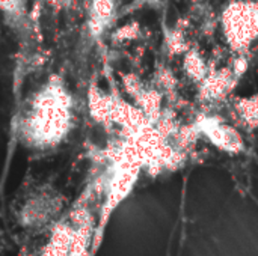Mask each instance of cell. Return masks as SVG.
<instances>
[{"instance_id":"obj_5","label":"cell","mask_w":258,"mask_h":256,"mask_svg":"<svg viewBox=\"0 0 258 256\" xmlns=\"http://www.w3.org/2000/svg\"><path fill=\"white\" fill-rule=\"evenodd\" d=\"M237 75L234 74L233 68H221L216 71H210L207 77L201 81L200 94L207 101H218L224 100L236 86Z\"/></svg>"},{"instance_id":"obj_3","label":"cell","mask_w":258,"mask_h":256,"mask_svg":"<svg viewBox=\"0 0 258 256\" xmlns=\"http://www.w3.org/2000/svg\"><path fill=\"white\" fill-rule=\"evenodd\" d=\"M63 201L59 193L44 189L30 195L17 213V222L23 229L39 231L54 225L62 211Z\"/></svg>"},{"instance_id":"obj_12","label":"cell","mask_w":258,"mask_h":256,"mask_svg":"<svg viewBox=\"0 0 258 256\" xmlns=\"http://www.w3.org/2000/svg\"><path fill=\"white\" fill-rule=\"evenodd\" d=\"M23 2L24 0H0V9L6 14L18 15L23 11Z\"/></svg>"},{"instance_id":"obj_9","label":"cell","mask_w":258,"mask_h":256,"mask_svg":"<svg viewBox=\"0 0 258 256\" xmlns=\"http://www.w3.org/2000/svg\"><path fill=\"white\" fill-rule=\"evenodd\" d=\"M236 112L240 118V121L249 127L257 128L258 127V95L242 98L236 104Z\"/></svg>"},{"instance_id":"obj_6","label":"cell","mask_w":258,"mask_h":256,"mask_svg":"<svg viewBox=\"0 0 258 256\" xmlns=\"http://www.w3.org/2000/svg\"><path fill=\"white\" fill-rule=\"evenodd\" d=\"M73 228L70 220L56 222L50 231L48 241L41 250V256H70Z\"/></svg>"},{"instance_id":"obj_10","label":"cell","mask_w":258,"mask_h":256,"mask_svg":"<svg viewBox=\"0 0 258 256\" xmlns=\"http://www.w3.org/2000/svg\"><path fill=\"white\" fill-rule=\"evenodd\" d=\"M166 47L169 48L171 53L174 54H178V53H186L189 48H187V42L184 39V35L181 30L178 29H174L171 30L168 35H166Z\"/></svg>"},{"instance_id":"obj_11","label":"cell","mask_w":258,"mask_h":256,"mask_svg":"<svg viewBox=\"0 0 258 256\" xmlns=\"http://www.w3.org/2000/svg\"><path fill=\"white\" fill-rule=\"evenodd\" d=\"M157 84L163 91H172L175 88V77L169 69H162L157 74Z\"/></svg>"},{"instance_id":"obj_2","label":"cell","mask_w":258,"mask_h":256,"mask_svg":"<svg viewBox=\"0 0 258 256\" xmlns=\"http://www.w3.org/2000/svg\"><path fill=\"white\" fill-rule=\"evenodd\" d=\"M222 27L230 47L243 54L258 36V2L237 0L222 14Z\"/></svg>"},{"instance_id":"obj_4","label":"cell","mask_w":258,"mask_h":256,"mask_svg":"<svg viewBox=\"0 0 258 256\" xmlns=\"http://www.w3.org/2000/svg\"><path fill=\"white\" fill-rule=\"evenodd\" d=\"M195 127L198 128L200 134H206L210 142L219 149L231 154L240 152L243 149V139L240 133L234 127L222 122L219 118L203 116L200 121H197Z\"/></svg>"},{"instance_id":"obj_8","label":"cell","mask_w":258,"mask_h":256,"mask_svg":"<svg viewBox=\"0 0 258 256\" xmlns=\"http://www.w3.org/2000/svg\"><path fill=\"white\" fill-rule=\"evenodd\" d=\"M184 71L194 81H200V83L210 72L207 63L204 62V59L200 56L197 50H187L184 53Z\"/></svg>"},{"instance_id":"obj_1","label":"cell","mask_w":258,"mask_h":256,"mask_svg":"<svg viewBox=\"0 0 258 256\" xmlns=\"http://www.w3.org/2000/svg\"><path fill=\"white\" fill-rule=\"evenodd\" d=\"M71 127V98L59 83H50L33 100L24 119V136L38 148L62 142Z\"/></svg>"},{"instance_id":"obj_7","label":"cell","mask_w":258,"mask_h":256,"mask_svg":"<svg viewBox=\"0 0 258 256\" xmlns=\"http://www.w3.org/2000/svg\"><path fill=\"white\" fill-rule=\"evenodd\" d=\"M115 12V0H92L91 8V29L100 33L110 23Z\"/></svg>"},{"instance_id":"obj_13","label":"cell","mask_w":258,"mask_h":256,"mask_svg":"<svg viewBox=\"0 0 258 256\" xmlns=\"http://www.w3.org/2000/svg\"><path fill=\"white\" fill-rule=\"evenodd\" d=\"M136 33H139V27L136 24H128L118 32V36L121 39H132L133 36H136Z\"/></svg>"}]
</instances>
